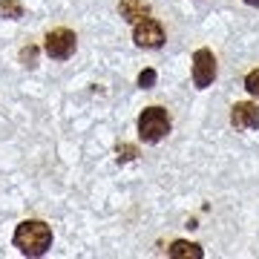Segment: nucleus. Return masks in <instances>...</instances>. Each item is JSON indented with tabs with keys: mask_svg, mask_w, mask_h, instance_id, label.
<instances>
[{
	"mask_svg": "<svg viewBox=\"0 0 259 259\" xmlns=\"http://www.w3.org/2000/svg\"><path fill=\"white\" fill-rule=\"evenodd\" d=\"M190 75H193L196 90H207V87L216 81V75H219V64H216L213 49H207V47L196 49V52H193V66H190Z\"/></svg>",
	"mask_w": 259,
	"mask_h": 259,
	"instance_id": "obj_4",
	"label": "nucleus"
},
{
	"mask_svg": "<svg viewBox=\"0 0 259 259\" xmlns=\"http://www.w3.org/2000/svg\"><path fill=\"white\" fill-rule=\"evenodd\" d=\"M173 130V118H170V112L164 107H144L139 115V139L144 144H158L161 139H167V133Z\"/></svg>",
	"mask_w": 259,
	"mask_h": 259,
	"instance_id": "obj_2",
	"label": "nucleus"
},
{
	"mask_svg": "<svg viewBox=\"0 0 259 259\" xmlns=\"http://www.w3.org/2000/svg\"><path fill=\"white\" fill-rule=\"evenodd\" d=\"M245 3H248V6H259V0H245Z\"/></svg>",
	"mask_w": 259,
	"mask_h": 259,
	"instance_id": "obj_14",
	"label": "nucleus"
},
{
	"mask_svg": "<svg viewBox=\"0 0 259 259\" xmlns=\"http://www.w3.org/2000/svg\"><path fill=\"white\" fill-rule=\"evenodd\" d=\"M133 156H136V147H130V144H121L118 147V161H130Z\"/></svg>",
	"mask_w": 259,
	"mask_h": 259,
	"instance_id": "obj_13",
	"label": "nucleus"
},
{
	"mask_svg": "<svg viewBox=\"0 0 259 259\" xmlns=\"http://www.w3.org/2000/svg\"><path fill=\"white\" fill-rule=\"evenodd\" d=\"M0 12H3L9 20H20V18H23V6H20L18 0H0Z\"/></svg>",
	"mask_w": 259,
	"mask_h": 259,
	"instance_id": "obj_9",
	"label": "nucleus"
},
{
	"mask_svg": "<svg viewBox=\"0 0 259 259\" xmlns=\"http://www.w3.org/2000/svg\"><path fill=\"white\" fill-rule=\"evenodd\" d=\"M133 40H136L139 49H161L167 40L161 20H156L150 15V18H141L139 23H133Z\"/></svg>",
	"mask_w": 259,
	"mask_h": 259,
	"instance_id": "obj_5",
	"label": "nucleus"
},
{
	"mask_svg": "<svg viewBox=\"0 0 259 259\" xmlns=\"http://www.w3.org/2000/svg\"><path fill=\"white\" fill-rule=\"evenodd\" d=\"M75 49H78V35L66 26L52 29V32H47V37H44V52H47L52 61H69V58L75 55Z\"/></svg>",
	"mask_w": 259,
	"mask_h": 259,
	"instance_id": "obj_3",
	"label": "nucleus"
},
{
	"mask_svg": "<svg viewBox=\"0 0 259 259\" xmlns=\"http://www.w3.org/2000/svg\"><path fill=\"white\" fill-rule=\"evenodd\" d=\"M121 18L130 23H139L141 18H150V3L147 0H118Z\"/></svg>",
	"mask_w": 259,
	"mask_h": 259,
	"instance_id": "obj_7",
	"label": "nucleus"
},
{
	"mask_svg": "<svg viewBox=\"0 0 259 259\" xmlns=\"http://www.w3.org/2000/svg\"><path fill=\"white\" fill-rule=\"evenodd\" d=\"M231 124L236 130H256L259 127V104L236 101L231 107Z\"/></svg>",
	"mask_w": 259,
	"mask_h": 259,
	"instance_id": "obj_6",
	"label": "nucleus"
},
{
	"mask_svg": "<svg viewBox=\"0 0 259 259\" xmlns=\"http://www.w3.org/2000/svg\"><path fill=\"white\" fill-rule=\"evenodd\" d=\"M167 253L173 259H202V248L196 242H185V239H176L167 248Z\"/></svg>",
	"mask_w": 259,
	"mask_h": 259,
	"instance_id": "obj_8",
	"label": "nucleus"
},
{
	"mask_svg": "<svg viewBox=\"0 0 259 259\" xmlns=\"http://www.w3.org/2000/svg\"><path fill=\"white\" fill-rule=\"evenodd\" d=\"M153 83H156V72H153V69H144V72L139 75V87L141 90H153Z\"/></svg>",
	"mask_w": 259,
	"mask_h": 259,
	"instance_id": "obj_11",
	"label": "nucleus"
},
{
	"mask_svg": "<svg viewBox=\"0 0 259 259\" xmlns=\"http://www.w3.org/2000/svg\"><path fill=\"white\" fill-rule=\"evenodd\" d=\"M12 242L23 256H44L52 248V228L47 222H40V219H23L15 228Z\"/></svg>",
	"mask_w": 259,
	"mask_h": 259,
	"instance_id": "obj_1",
	"label": "nucleus"
},
{
	"mask_svg": "<svg viewBox=\"0 0 259 259\" xmlns=\"http://www.w3.org/2000/svg\"><path fill=\"white\" fill-rule=\"evenodd\" d=\"M245 90H248L250 98H256V101H259V66L245 75Z\"/></svg>",
	"mask_w": 259,
	"mask_h": 259,
	"instance_id": "obj_10",
	"label": "nucleus"
},
{
	"mask_svg": "<svg viewBox=\"0 0 259 259\" xmlns=\"http://www.w3.org/2000/svg\"><path fill=\"white\" fill-rule=\"evenodd\" d=\"M20 61H23V66H35V61H37V49H35V47H26L23 52H20Z\"/></svg>",
	"mask_w": 259,
	"mask_h": 259,
	"instance_id": "obj_12",
	"label": "nucleus"
}]
</instances>
